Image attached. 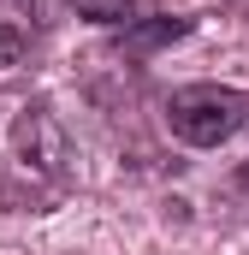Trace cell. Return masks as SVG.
<instances>
[{
    "label": "cell",
    "mask_w": 249,
    "mask_h": 255,
    "mask_svg": "<svg viewBox=\"0 0 249 255\" xmlns=\"http://www.w3.org/2000/svg\"><path fill=\"white\" fill-rule=\"evenodd\" d=\"M71 196V142L42 95H0V208L48 214Z\"/></svg>",
    "instance_id": "6da1fadb"
},
{
    "label": "cell",
    "mask_w": 249,
    "mask_h": 255,
    "mask_svg": "<svg viewBox=\"0 0 249 255\" xmlns=\"http://www.w3.org/2000/svg\"><path fill=\"white\" fill-rule=\"evenodd\" d=\"M166 125L190 148H220L238 130H249V89H232V83H184L166 101Z\"/></svg>",
    "instance_id": "7a4b0ae2"
},
{
    "label": "cell",
    "mask_w": 249,
    "mask_h": 255,
    "mask_svg": "<svg viewBox=\"0 0 249 255\" xmlns=\"http://www.w3.org/2000/svg\"><path fill=\"white\" fill-rule=\"evenodd\" d=\"M36 42V0H0V65L24 60Z\"/></svg>",
    "instance_id": "3957f363"
},
{
    "label": "cell",
    "mask_w": 249,
    "mask_h": 255,
    "mask_svg": "<svg viewBox=\"0 0 249 255\" xmlns=\"http://www.w3.org/2000/svg\"><path fill=\"white\" fill-rule=\"evenodd\" d=\"M184 30H190L184 18H154V24H136V30L124 36V48H130V54H154L160 42H178Z\"/></svg>",
    "instance_id": "277c9868"
},
{
    "label": "cell",
    "mask_w": 249,
    "mask_h": 255,
    "mask_svg": "<svg viewBox=\"0 0 249 255\" xmlns=\"http://www.w3.org/2000/svg\"><path fill=\"white\" fill-rule=\"evenodd\" d=\"M83 18H95V24H124L130 12H136V0H71Z\"/></svg>",
    "instance_id": "5b68a950"
}]
</instances>
